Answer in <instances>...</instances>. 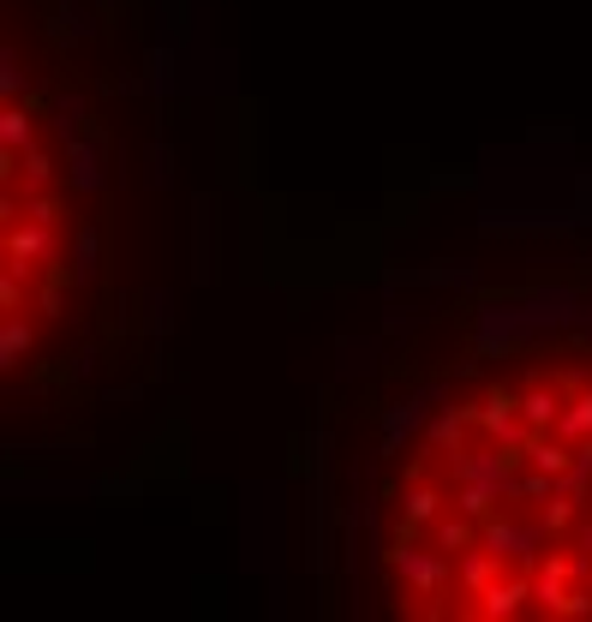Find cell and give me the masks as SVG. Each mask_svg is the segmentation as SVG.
<instances>
[{"instance_id": "obj_1", "label": "cell", "mask_w": 592, "mask_h": 622, "mask_svg": "<svg viewBox=\"0 0 592 622\" xmlns=\"http://www.w3.org/2000/svg\"><path fill=\"white\" fill-rule=\"evenodd\" d=\"M377 568L401 617H592V341L449 384L377 479Z\"/></svg>"}]
</instances>
